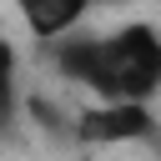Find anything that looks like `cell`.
I'll return each instance as SVG.
<instances>
[{
  "mask_svg": "<svg viewBox=\"0 0 161 161\" xmlns=\"http://www.w3.org/2000/svg\"><path fill=\"white\" fill-rule=\"evenodd\" d=\"M161 131L156 101H116V96H86L70 116V141L91 151H116V146H146Z\"/></svg>",
  "mask_w": 161,
  "mask_h": 161,
  "instance_id": "6da1fadb",
  "label": "cell"
},
{
  "mask_svg": "<svg viewBox=\"0 0 161 161\" xmlns=\"http://www.w3.org/2000/svg\"><path fill=\"white\" fill-rule=\"evenodd\" d=\"M10 5H15L20 30L40 45H55V40L75 35L96 15V0H10Z\"/></svg>",
  "mask_w": 161,
  "mask_h": 161,
  "instance_id": "7a4b0ae2",
  "label": "cell"
},
{
  "mask_svg": "<svg viewBox=\"0 0 161 161\" xmlns=\"http://www.w3.org/2000/svg\"><path fill=\"white\" fill-rule=\"evenodd\" d=\"M15 116V80H10V65H5V50H0V126Z\"/></svg>",
  "mask_w": 161,
  "mask_h": 161,
  "instance_id": "3957f363",
  "label": "cell"
}]
</instances>
